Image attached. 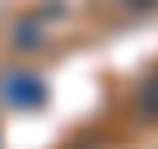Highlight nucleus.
Here are the masks:
<instances>
[{
	"mask_svg": "<svg viewBox=\"0 0 158 149\" xmlns=\"http://www.w3.org/2000/svg\"><path fill=\"white\" fill-rule=\"evenodd\" d=\"M42 42H47V37H42V23H28V19H23V23H19V33H14V47H23V51H28V47H42Z\"/></svg>",
	"mask_w": 158,
	"mask_h": 149,
	"instance_id": "nucleus-2",
	"label": "nucleus"
},
{
	"mask_svg": "<svg viewBox=\"0 0 158 149\" xmlns=\"http://www.w3.org/2000/svg\"><path fill=\"white\" fill-rule=\"evenodd\" d=\"M139 112H149V117H158V79L139 93Z\"/></svg>",
	"mask_w": 158,
	"mask_h": 149,
	"instance_id": "nucleus-3",
	"label": "nucleus"
},
{
	"mask_svg": "<svg viewBox=\"0 0 158 149\" xmlns=\"http://www.w3.org/2000/svg\"><path fill=\"white\" fill-rule=\"evenodd\" d=\"M0 103H10L19 112H33V107L47 103V84L33 70H10V74H0Z\"/></svg>",
	"mask_w": 158,
	"mask_h": 149,
	"instance_id": "nucleus-1",
	"label": "nucleus"
}]
</instances>
